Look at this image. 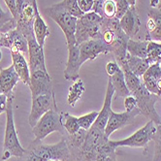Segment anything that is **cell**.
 <instances>
[{"label": "cell", "instance_id": "cell-39", "mask_svg": "<svg viewBox=\"0 0 161 161\" xmlns=\"http://www.w3.org/2000/svg\"><path fill=\"white\" fill-rule=\"evenodd\" d=\"M119 65L117 61H109L106 65V72L109 77L113 76L114 73H117L119 70Z\"/></svg>", "mask_w": 161, "mask_h": 161}, {"label": "cell", "instance_id": "cell-35", "mask_svg": "<svg viewBox=\"0 0 161 161\" xmlns=\"http://www.w3.org/2000/svg\"><path fill=\"white\" fill-rule=\"evenodd\" d=\"M117 4L114 0H105L103 4V17L106 19L116 18Z\"/></svg>", "mask_w": 161, "mask_h": 161}, {"label": "cell", "instance_id": "cell-12", "mask_svg": "<svg viewBox=\"0 0 161 161\" xmlns=\"http://www.w3.org/2000/svg\"><path fill=\"white\" fill-rule=\"evenodd\" d=\"M140 114V111L138 108H135L134 110L128 112H123V113H114V111L111 112L110 117L108 119V122L105 127V134L109 138L112 133H114L116 130L122 128L126 125L133 124L135 121V118Z\"/></svg>", "mask_w": 161, "mask_h": 161}, {"label": "cell", "instance_id": "cell-20", "mask_svg": "<svg viewBox=\"0 0 161 161\" xmlns=\"http://www.w3.org/2000/svg\"><path fill=\"white\" fill-rule=\"evenodd\" d=\"M33 6H34V10H35V19H34V25H33L34 35H35V39L38 42V44L42 48H44L45 41L50 36L51 33L46 21L40 15L39 8L37 5V0H33Z\"/></svg>", "mask_w": 161, "mask_h": 161}, {"label": "cell", "instance_id": "cell-34", "mask_svg": "<svg viewBox=\"0 0 161 161\" xmlns=\"http://www.w3.org/2000/svg\"><path fill=\"white\" fill-rule=\"evenodd\" d=\"M153 140L154 142V155L153 161H161V125H156Z\"/></svg>", "mask_w": 161, "mask_h": 161}, {"label": "cell", "instance_id": "cell-36", "mask_svg": "<svg viewBox=\"0 0 161 161\" xmlns=\"http://www.w3.org/2000/svg\"><path fill=\"white\" fill-rule=\"evenodd\" d=\"M116 4H117L116 19L119 20L124 16V14L128 11V9L130 8V5L127 0H117Z\"/></svg>", "mask_w": 161, "mask_h": 161}, {"label": "cell", "instance_id": "cell-44", "mask_svg": "<svg viewBox=\"0 0 161 161\" xmlns=\"http://www.w3.org/2000/svg\"><path fill=\"white\" fill-rule=\"evenodd\" d=\"M160 66H161V64H160ZM157 89H158V96L161 97V77L157 83Z\"/></svg>", "mask_w": 161, "mask_h": 161}, {"label": "cell", "instance_id": "cell-11", "mask_svg": "<svg viewBox=\"0 0 161 161\" xmlns=\"http://www.w3.org/2000/svg\"><path fill=\"white\" fill-rule=\"evenodd\" d=\"M28 86L31 91V97L53 92L52 78L48 71L45 70H37L30 73V83Z\"/></svg>", "mask_w": 161, "mask_h": 161}, {"label": "cell", "instance_id": "cell-33", "mask_svg": "<svg viewBox=\"0 0 161 161\" xmlns=\"http://www.w3.org/2000/svg\"><path fill=\"white\" fill-rule=\"evenodd\" d=\"M98 114H99V112H91L89 114H84V116L78 118L80 128H83L87 131L91 126L94 124V122L98 117Z\"/></svg>", "mask_w": 161, "mask_h": 161}, {"label": "cell", "instance_id": "cell-30", "mask_svg": "<svg viewBox=\"0 0 161 161\" xmlns=\"http://www.w3.org/2000/svg\"><path fill=\"white\" fill-rule=\"evenodd\" d=\"M63 119H64V123H63L64 128L67 131L68 135H74L80 129L78 118L71 116L68 113H63Z\"/></svg>", "mask_w": 161, "mask_h": 161}, {"label": "cell", "instance_id": "cell-17", "mask_svg": "<svg viewBox=\"0 0 161 161\" xmlns=\"http://www.w3.org/2000/svg\"><path fill=\"white\" fill-rule=\"evenodd\" d=\"M119 25L122 31L129 37V39H132L139 32L141 21L135 6L130 7L124 16L119 19Z\"/></svg>", "mask_w": 161, "mask_h": 161}, {"label": "cell", "instance_id": "cell-6", "mask_svg": "<svg viewBox=\"0 0 161 161\" xmlns=\"http://www.w3.org/2000/svg\"><path fill=\"white\" fill-rule=\"evenodd\" d=\"M63 113H59L57 110H51L46 113L32 127V132L35 139L42 140L53 132H60L65 134V128L63 125Z\"/></svg>", "mask_w": 161, "mask_h": 161}, {"label": "cell", "instance_id": "cell-37", "mask_svg": "<svg viewBox=\"0 0 161 161\" xmlns=\"http://www.w3.org/2000/svg\"><path fill=\"white\" fill-rule=\"evenodd\" d=\"M78 7L83 14L92 12L94 6V0H77Z\"/></svg>", "mask_w": 161, "mask_h": 161}, {"label": "cell", "instance_id": "cell-42", "mask_svg": "<svg viewBox=\"0 0 161 161\" xmlns=\"http://www.w3.org/2000/svg\"><path fill=\"white\" fill-rule=\"evenodd\" d=\"M8 103V96L4 94H0V114L6 112Z\"/></svg>", "mask_w": 161, "mask_h": 161}, {"label": "cell", "instance_id": "cell-18", "mask_svg": "<svg viewBox=\"0 0 161 161\" xmlns=\"http://www.w3.org/2000/svg\"><path fill=\"white\" fill-rule=\"evenodd\" d=\"M19 80L13 65L0 69V94L13 95V90Z\"/></svg>", "mask_w": 161, "mask_h": 161}, {"label": "cell", "instance_id": "cell-43", "mask_svg": "<svg viewBox=\"0 0 161 161\" xmlns=\"http://www.w3.org/2000/svg\"><path fill=\"white\" fill-rule=\"evenodd\" d=\"M151 2V8H158L159 0H149Z\"/></svg>", "mask_w": 161, "mask_h": 161}, {"label": "cell", "instance_id": "cell-25", "mask_svg": "<svg viewBox=\"0 0 161 161\" xmlns=\"http://www.w3.org/2000/svg\"><path fill=\"white\" fill-rule=\"evenodd\" d=\"M119 65L121 68V70L123 71L125 83L130 91V93L134 92V91L142 85V80H140L139 77H137L134 73H132L130 71V69L127 66V63H126V59L123 60L122 62H120Z\"/></svg>", "mask_w": 161, "mask_h": 161}, {"label": "cell", "instance_id": "cell-14", "mask_svg": "<svg viewBox=\"0 0 161 161\" xmlns=\"http://www.w3.org/2000/svg\"><path fill=\"white\" fill-rule=\"evenodd\" d=\"M28 43V57H29V69L30 73H33L37 70L47 71L45 63L44 50L36 41L35 37L27 39Z\"/></svg>", "mask_w": 161, "mask_h": 161}, {"label": "cell", "instance_id": "cell-22", "mask_svg": "<svg viewBox=\"0 0 161 161\" xmlns=\"http://www.w3.org/2000/svg\"><path fill=\"white\" fill-rule=\"evenodd\" d=\"M11 56H12L13 66L19 77V80L25 85L28 86L30 83V69L25 54L19 52H11Z\"/></svg>", "mask_w": 161, "mask_h": 161}, {"label": "cell", "instance_id": "cell-2", "mask_svg": "<svg viewBox=\"0 0 161 161\" xmlns=\"http://www.w3.org/2000/svg\"><path fill=\"white\" fill-rule=\"evenodd\" d=\"M101 40L105 43L110 53L114 54L119 64L126 59L129 37L120 28L119 20L118 19L104 18L102 24Z\"/></svg>", "mask_w": 161, "mask_h": 161}, {"label": "cell", "instance_id": "cell-40", "mask_svg": "<svg viewBox=\"0 0 161 161\" xmlns=\"http://www.w3.org/2000/svg\"><path fill=\"white\" fill-rule=\"evenodd\" d=\"M18 1L19 0H4L5 4L7 5L10 13L12 14L13 18L15 19L17 16V6H18Z\"/></svg>", "mask_w": 161, "mask_h": 161}, {"label": "cell", "instance_id": "cell-24", "mask_svg": "<svg viewBox=\"0 0 161 161\" xmlns=\"http://www.w3.org/2000/svg\"><path fill=\"white\" fill-rule=\"evenodd\" d=\"M109 79L114 88V93L118 96L125 98L131 94L127 86H126L123 71L121 70V68H119V70L117 73H114L113 76L109 77Z\"/></svg>", "mask_w": 161, "mask_h": 161}, {"label": "cell", "instance_id": "cell-26", "mask_svg": "<svg viewBox=\"0 0 161 161\" xmlns=\"http://www.w3.org/2000/svg\"><path fill=\"white\" fill-rule=\"evenodd\" d=\"M84 92H85V84L79 78L75 82H73V85L69 87V93L67 98L68 104L74 107L76 105V103L80 99Z\"/></svg>", "mask_w": 161, "mask_h": 161}, {"label": "cell", "instance_id": "cell-38", "mask_svg": "<svg viewBox=\"0 0 161 161\" xmlns=\"http://www.w3.org/2000/svg\"><path fill=\"white\" fill-rule=\"evenodd\" d=\"M124 108L126 111H128V112L137 108V102H136V99L133 95L130 94L127 97L124 98Z\"/></svg>", "mask_w": 161, "mask_h": 161}, {"label": "cell", "instance_id": "cell-21", "mask_svg": "<svg viewBox=\"0 0 161 161\" xmlns=\"http://www.w3.org/2000/svg\"><path fill=\"white\" fill-rule=\"evenodd\" d=\"M161 77V66L160 62L153 63L149 65L147 70L142 76L143 80L142 83L146 86V88L149 92L154 93L158 95V89H157V83Z\"/></svg>", "mask_w": 161, "mask_h": 161}, {"label": "cell", "instance_id": "cell-31", "mask_svg": "<svg viewBox=\"0 0 161 161\" xmlns=\"http://www.w3.org/2000/svg\"><path fill=\"white\" fill-rule=\"evenodd\" d=\"M16 19L13 18L11 13H6L0 6V28L4 32L16 28Z\"/></svg>", "mask_w": 161, "mask_h": 161}, {"label": "cell", "instance_id": "cell-16", "mask_svg": "<svg viewBox=\"0 0 161 161\" xmlns=\"http://www.w3.org/2000/svg\"><path fill=\"white\" fill-rule=\"evenodd\" d=\"M146 41L161 43V8H148Z\"/></svg>", "mask_w": 161, "mask_h": 161}, {"label": "cell", "instance_id": "cell-45", "mask_svg": "<svg viewBox=\"0 0 161 161\" xmlns=\"http://www.w3.org/2000/svg\"><path fill=\"white\" fill-rule=\"evenodd\" d=\"M127 1H128L130 7H133V6L136 5V0H127Z\"/></svg>", "mask_w": 161, "mask_h": 161}, {"label": "cell", "instance_id": "cell-41", "mask_svg": "<svg viewBox=\"0 0 161 161\" xmlns=\"http://www.w3.org/2000/svg\"><path fill=\"white\" fill-rule=\"evenodd\" d=\"M104 1L105 0H94V6L92 12L103 17V4H104Z\"/></svg>", "mask_w": 161, "mask_h": 161}, {"label": "cell", "instance_id": "cell-15", "mask_svg": "<svg viewBox=\"0 0 161 161\" xmlns=\"http://www.w3.org/2000/svg\"><path fill=\"white\" fill-rule=\"evenodd\" d=\"M68 48V59L66 63V68L64 70V79L67 80L75 82L80 78L79 70L80 68V49L79 44H74L67 46Z\"/></svg>", "mask_w": 161, "mask_h": 161}, {"label": "cell", "instance_id": "cell-23", "mask_svg": "<svg viewBox=\"0 0 161 161\" xmlns=\"http://www.w3.org/2000/svg\"><path fill=\"white\" fill-rule=\"evenodd\" d=\"M126 63H127V66L130 69V71L139 78H141L145 74V72L149 67V64L147 61V59L131 55L128 53H126Z\"/></svg>", "mask_w": 161, "mask_h": 161}, {"label": "cell", "instance_id": "cell-7", "mask_svg": "<svg viewBox=\"0 0 161 161\" xmlns=\"http://www.w3.org/2000/svg\"><path fill=\"white\" fill-rule=\"evenodd\" d=\"M131 95H133L136 99L137 108L139 109L140 114H142L147 119L153 121L155 125H161V119L155 110V103L160 99V97L154 93L149 92L143 83L134 92L131 93Z\"/></svg>", "mask_w": 161, "mask_h": 161}, {"label": "cell", "instance_id": "cell-47", "mask_svg": "<svg viewBox=\"0 0 161 161\" xmlns=\"http://www.w3.org/2000/svg\"><path fill=\"white\" fill-rule=\"evenodd\" d=\"M158 8H161V0H159V4H158Z\"/></svg>", "mask_w": 161, "mask_h": 161}, {"label": "cell", "instance_id": "cell-9", "mask_svg": "<svg viewBox=\"0 0 161 161\" xmlns=\"http://www.w3.org/2000/svg\"><path fill=\"white\" fill-rule=\"evenodd\" d=\"M156 131V125L153 121L148 120L144 127L137 130L134 134L128 138L119 141H110L109 144L117 148L119 147H144L147 148V145L153 140V135Z\"/></svg>", "mask_w": 161, "mask_h": 161}, {"label": "cell", "instance_id": "cell-8", "mask_svg": "<svg viewBox=\"0 0 161 161\" xmlns=\"http://www.w3.org/2000/svg\"><path fill=\"white\" fill-rule=\"evenodd\" d=\"M16 29H18L26 40L34 38V19H35V10L33 6V0H19L17 6Z\"/></svg>", "mask_w": 161, "mask_h": 161}, {"label": "cell", "instance_id": "cell-19", "mask_svg": "<svg viewBox=\"0 0 161 161\" xmlns=\"http://www.w3.org/2000/svg\"><path fill=\"white\" fill-rule=\"evenodd\" d=\"M114 94V88L112 85V82L110 79L108 80V86H107V90H106V96L104 100V104L101 109V111L98 114V117L93 124V126L99 128L100 130L105 132V127L108 122L110 114L113 111L112 110V102H113V96Z\"/></svg>", "mask_w": 161, "mask_h": 161}, {"label": "cell", "instance_id": "cell-4", "mask_svg": "<svg viewBox=\"0 0 161 161\" xmlns=\"http://www.w3.org/2000/svg\"><path fill=\"white\" fill-rule=\"evenodd\" d=\"M103 20L104 17H101L94 12L84 14L78 19L75 33L77 44L88 40H101Z\"/></svg>", "mask_w": 161, "mask_h": 161}, {"label": "cell", "instance_id": "cell-32", "mask_svg": "<svg viewBox=\"0 0 161 161\" xmlns=\"http://www.w3.org/2000/svg\"><path fill=\"white\" fill-rule=\"evenodd\" d=\"M61 8H63L65 11L72 15L73 17L80 19L84 14L80 12L79 7H78V3H77V0H62L61 2L57 3Z\"/></svg>", "mask_w": 161, "mask_h": 161}, {"label": "cell", "instance_id": "cell-51", "mask_svg": "<svg viewBox=\"0 0 161 161\" xmlns=\"http://www.w3.org/2000/svg\"><path fill=\"white\" fill-rule=\"evenodd\" d=\"M114 1H117V0H114Z\"/></svg>", "mask_w": 161, "mask_h": 161}, {"label": "cell", "instance_id": "cell-29", "mask_svg": "<svg viewBox=\"0 0 161 161\" xmlns=\"http://www.w3.org/2000/svg\"><path fill=\"white\" fill-rule=\"evenodd\" d=\"M114 147L109 144V141L103 145L98 151L95 161H117V153Z\"/></svg>", "mask_w": 161, "mask_h": 161}, {"label": "cell", "instance_id": "cell-27", "mask_svg": "<svg viewBox=\"0 0 161 161\" xmlns=\"http://www.w3.org/2000/svg\"><path fill=\"white\" fill-rule=\"evenodd\" d=\"M147 41H134L133 39H129L127 42V53L131 55L141 57V58L147 59Z\"/></svg>", "mask_w": 161, "mask_h": 161}, {"label": "cell", "instance_id": "cell-46", "mask_svg": "<svg viewBox=\"0 0 161 161\" xmlns=\"http://www.w3.org/2000/svg\"><path fill=\"white\" fill-rule=\"evenodd\" d=\"M1 59H2V52L0 50V61H1Z\"/></svg>", "mask_w": 161, "mask_h": 161}, {"label": "cell", "instance_id": "cell-1", "mask_svg": "<svg viewBox=\"0 0 161 161\" xmlns=\"http://www.w3.org/2000/svg\"><path fill=\"white\" fill-rule=\"evenodd\" d=\"M54 159L56 161H73L70 148L65 136L54 145L44 144L42 140H33L24 154L17 161H49Z\"/></svg>", "mask_w": 161, "mask_h": 161}, {"label": "cell", "instance_id": "cell-49", "mask_svg": "<svg viewBox=\"0 0 161 161\" xmlns=\"http://www.w3.org/2000/svg\"><path fill=\"white\" fill-rule=\"evenodd\" d=\"M0 31H3V30H2V29H1V28H0ZM3 32H4V31H3Z\"/></svg>", "mask_w": 161, "mask_h": 161}, {"label": "cell", "instance_id": "cell-3", "mask_svg": "<svg viewBox=\"0 0 161 161\" xmlns=\"http://www.w3.org/2000/svg\"><path fill=\"white\" fill-rule=\"evenodd\" d=\"M13 101L14 94L8 96V103L6 109V128L3 143V154L2 160L6 161L10 157L15 156L17 158L24 154L25 149L19 144L18 133L16 131V126L14 121V112H13Z\"/></svg>", "mask_w": 161, "mask_h": 161}, {"label": "cell", "instance_id": "cell-10", "mask_svg": "<svg viewBox=\"0 0 161 161\" xmlns=\"http://www.w3.org/2000/svg\"><path fill=\"white\" fill-rule=\"evenodd\" d=\"M51 110H57L54 92L32 97L31 111L28 118L29 125L33 127L44 114Z\"/></svg>", "mask_w": 161, "mask_h": 161}, {"label": "cell", "instance_id": "cell-28", "mask_svg": "<svg viewBox=\"0 0 161 161\" xmlns=\"http://www.w3.org/2000/svg\"><path fill=\"white\" fill-rule=\"evenodd\" d=\"M161 60V43L155 41H147V61L149 65Z\"/></svg>", "mask_w": 161, "mask_h": 161}, {"label": "cell", "instance_id": "cell-50", "mask_svg": "<svg viewBox=\"0 0 161 161\" xmlns=\"http://www.w3.org/2000/svg\"><path fill=\"white\" fill-rule=\"evenodd\" d=\"M159 100H161V97H160V99H159Z\"/></svg>", "mask_w": 161, "mask_h": 161}, {"label": "cell", "instance_id": "cell-13", "mask_svg": "<svg viewBox=\"0 0 161 161\" xmlns=\"http://www.w3.org/2000/svg\"><path fill=\"white\" fill-rule=\"evenodd\" d=\"M80 63L83 65L87 60H93L99 54H107L110 53L108 47L102 40H88L79 44Z\"/></svg>", "mask_w": 161, "mask_h": 161}, {"label": "cell", "instance_id": "cell-5", "mask_svg": "<svg viewBox=\"0 0 161 161\" xmlns=\"http://www.w3.org/2000/svg\"><path fill=\"white\" fill-rule=\"evenodd\" d=\"M46 14L63 31L66 38L67 46L77 44L76 37H75L77 20H78L77 18L70 15L67 11L61 8L57 3L46 8Z\"/></svg>", "mask_w": 161, "mask_h": 161}, {"label": "cell", "instance_id": "cell-48", "mask_svg": "<svg viewBox=\"0 0 161 161\" xmlns=\"http://www.w3.org/2000/svg\"><path fill=\"white\" fill-rule=\"evenodd\" d=\"M49 161H56V160H54V159H50Z\"/></svg>", "mask_w": 161, "mask_h": 161}]
</instances>
